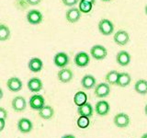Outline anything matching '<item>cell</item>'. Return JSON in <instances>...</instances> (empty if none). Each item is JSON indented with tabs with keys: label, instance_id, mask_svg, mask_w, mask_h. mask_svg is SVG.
Returning <instances> with one entry per match:
<instances>
[{
	"label": "cell",
	"instance_id": "obj_3",
	"mask_svg": "<svg viewBox=\"0 0 147 138\" xmlns=\"http://www.w3.org/2000/svg\"><path fill=\"white\" fill-rule=\"evenodd\" d=\"M69 62H70V58H69L68 54L63 52L57 53L53 57L54 64L60 68H64L66 66H68Z\"/></svg>",
	"mask_w": 147,
	"mask_h": 138
},
{
	"label": "cell",
	"instance_id": "obj_17",
	"mask_svg": "<svg viewBox=\"0 0 147 138\" xmlns=\"http://www.w3.org/2000/svg\"><path fill=\"white\" fill-rule=\"evenodd\" d=\"M94 110L92 105L88 102H86L85 104H83L77 108V113L79 116H86L90 118L93 115Z\"/></svg>",
	"mask_w": 147,
	"mask_h": 138
},
{
	"label": "cell",
	"instance_id": "obj_8",
	"mask_svg": "<svg viewBox=\"0 0 147 138\" xmlns=\"http://www.w3.org/2000/svg\"><path fill=\"white\" fill-rule=\"evenodd\" d=\"M95 96L98 98H106L110 93V87L108 83H100V84L95 86L94 90Z\"/></svg>",
	"mask_w": 147,
	"mask_h": 138
},
{
	"label": "cell",
	"instance_id": "obj_12",
	"mask_svg": "<svg viewBox=\"0 0 147 138\" xmlns=\"http://www.w3.org/2000/svg\"><path fill=\"white\" fill-rule=\"evenodd\" d=\"M131 54L126 51H121L116 55V61L121 66H127L131 63Z\"/></svg>",
	"mask_w": 147,
	"mask_h": 138
},
{
	"label": "cell",
	"instance_id": "obj_39",
	"mask_svg": "<svg viewBox=\"0 0 147 138\" xmlns=\"http://www.w3.org/2000/svg\"><path fill=\"white\" fill-rule=\"evenodd\" d=\"M145 13H146V15H147V6L145 7Z\"/></svg>",
	"mask_w": 147,
	"mask_h": 138
},
{
	"label": "cell",
	"instance_id": "obj_30",
	"mask_svg": "<svg viewBox=\"0 0 147 138\" xmlns=\"http://www.w3.org/2000/svg\"><path fill=\"white\" fill-rule=\"evenodd\" d=\"M7 117V112L4 108L0 107V120H5L6 121Z\"/></svg>",
	"mask_w": 147,
	"mask_h": 138
},
{
	"label": "cell",
	"instance_id": "obj_9",
	"mask_svg": "<svg viewBox=\"0 0 147 138\" xmlns=\"http://www.w3.org/2000/svg\"><path fill=\"white\" fill-rule=\"evenodd\" d=\"M74 61L78 67H86L90 62V57L86 52H79L76 54Z\"/></svg>",
	"mask_w": 147,
	"mask_h": 138
},
{
	"label": "cell",
	"instance_id": "obj_32",
	"mask_svg": "<svg viewBox=\"0 0 147 138\" xmlns=\"http://www.w3.org/2000/svg\"><path fill=\"white\" fill-rule=\"evenodd\" d=\"M5 126H6V121L5 120H0V132L4 130Z\"/></svg>",
	"mask_w": 147,
	"mask_h": 138
},
{
	"label": "cell",
	"instance_id": "obj_2",
	"mask_svg": "<svg viewBox=\"0 0 147 138\" xmlns=\"http://www.w3.org/2000/svg\"><path fill=\"white\" fill-rule=\"evenodd\" d=\"M98 30L101 34L105 36H109L113 32L114 30V25L109 20L103 18L98 23Z\"/></svg>",
	"mask_w": 147,
	"mask_h": 138
},
{
	"label": "cell",
	"instance_id": "obj_7",
	"mask_svg": "<svg viewBox=\"0 0 147 138\" xmlns=\"http://www.w3.org/2000/svg\"><path fill=\"white\" fill-rule=\"evenodd\" d=\"M113 122L115 123V125L119 128H125L130 124V117L126 113H118L115 115V117L113 119Z\"/></svg>",
	"mask_w": 147,
	"mask_h": 138
},
{
	"label": "cell",
	"instance_id": "obj_6",
	"mask_svg": "<svg viewBox=\"0 0 147 138\" xmlns=\"http://www.w3.org/2000/svg\"><path fill=\"white\" fill-rule=\"evenodd\" d=\"M11 107L15 112H21L23 110H25L27 107V101L24 99V97H22V96L15 97V98L12 99Z\"/></svg>",
	"mask_w": 147,
	"mask_h": 138
},
{
	"label": "cell",
	"instance_id": "obj_31",
	"mask_svg": "<svg viewBox=\"0 0 147 138\" xmlns=\"http://www.w3.org/2000/svg\"><path fill=\"white\" fill-rule=\"evenodd\" d=\"M41 0H26V2L29 4V5H31V6H35V5H38L40 3Z\"/></svg>",
	"mask_w": 147,
	"mask_h": 138
},
{
	"label": "cell",
	"instance_id": "obj_25",
	"mask_svg": "<svg viewBox=\"0 0 147 138\" xmlns=\"http://www.w3.org/2000/svg\"><path fill=\"white\" fill-rule=\"evenodd\" d=\"M119 73L117 71H110L106 75V81L108 82L109 85H116L118 81Z\"/></svg>",
	"mask_w": 147,
	"mask_h": 138
},
{
	"label": "cell",
	"instance_id": "obj_11",
	"mask_svg": "<svg viewBox=\"0 0 147 138\" xmlns=\"http://www.w3.org/2000/svg\"><path fill=\"white\" fill-rule=\"evenodd\" d=\"M113 39H114V41L118 45L122 46V45H126L129 43L130 37H129V34L127 31L123 30H119L115 33Z\"/></svg>",
	"mask_w": 147,
	"mask_h": 138
},
{
	"label": "cell",
	"instance_id": "obj_27",
	"mask_svg": "<svg viewBox=\"0 0 147 138\" xmlns=\"http://www.w3.org/2000/svg\"><path fill=\"white\" fill-rule=\"evenodd\" d=\"M92 7H93V5L91 3L80 0L79 7H78V9H79L81 13H89L92 10Z\"/></svg>",
	"mask_w": 147,
	"mask_h": 138
},
{
	"label": "cell",
	"instance_id": "obj_19",
	"mask_svg": "<svg viewBox=\"0 0 147 138\" xmlns=\"http://www.w3.org/2000/svg\"><path fill=\"white\" fill-rule=\"evenodd\" d=\"M28 66H29V69L33 73H38L40 71H41V69L43 67V63L42 61L38 58V57H33L30 60L29 64H28Z\"/></svg>",
	"mask_w": 147,
	"mask_h": 138
},
{
	"label": "cell",
	"instance_id": "obj_13",
	"mask_svg": "<svg viewBox=\"0 0 147 138\" xmlns=\"http://www.w3.org/2000/svg\"><path fill=\"white\" fill-rule=\"evenodd\" d=\"M65 18L68 22L76 23L80 20L81 12L77 7H71L69 8L65 13Z\"/></svg>",
	"mask_w": 147,
	"mask_h": 138
},
{
	"label": "cell",
	"instance_id": "obj_34",
	"mask_svg": "<svg viewBox=\"0 0 147 138\" xmlns=\"http://www.w3.org/2000/svg\"><path fill=\"white\" fill-rule=\"evenodd\" d=\"M83 1H86V2H89L92 5H94L96 3V0H83Z\"/></svg>",
	"mask_w": 147,
	"mask_h": 138
},
{
	"label": "cell",
	"instance_id": "obj_10",
	"mask_svg": "<svg viewBox=\"0 0 147 138\" xmlns=\"http://www.w3.org/2000/svg\"><path fill=\"white\" fill-rule=\"evenodd\" d=\"M18 129L22 133H29L33 129V124L30 119L21 118L18 122Z\"/></svg>",
	"mask_w": 147,
	"mask_h": 138
},
{
	"label": "cell",
	"instance_id": "obj_16",
	"mask_svg": "<svg viewBox=\"0 0 147 138\" xmlns=\"http://www.w3.org/2000/svg\"><path fill=\"white\" fill-rule=\"evenodd\" d=\"M7 89L12 92H18L22 89V81L16 76L9 78L7 82Z\"/></svg>",
	"mask_w": 147,
	"mask_h": 138
},
{
	"label": "cell",
	"instance_id": "obj_18",
	"mask_svg": "<svg viewBox=\"0 0 147 138\" xmlns=\"http://www.w3.org/2000/svg\"><path fill=\"white\" fill-rule=\"evenodd\" d=\"M58 79L63 83H68L73 79L74 74L69 68H62L61 70L58 72Z\"/></svg>",
	"mask_w": 147,
	"mask_h": 138
},
{
	"label": "cell",
	"instance_id": "obj_24",
	"mask_svg": "<svg viewBox=\"0 0 147 138\" xmlns=\"http://www.w3.org/2000/svg\"><path fill=\"white\" fill-rule=\"evenodd\" d=\"M134 89L137 93L141 95L147 94V81L145 79H140L136 81L134 85Z\"/></svg>",
	"mask_w": 147,
	"mask_h": 138
},
{
	"label": "cell",
	"instance_id": "obj_22",
	"mask_svg": "<svg viewBox=\"0 0 147 138\" xmlns=\"http://www.w3.org/2000/svg\"><path fill=\"white\" fill-rule=\"evenodd\" d=\"M53 114H54V110H53V107H51V106L44 105L43 107L39 110L40 117L44 120L52 119L53 117Z\"/></svg>",
	"mask_w": 147,
	"mask_h": 138
},
{
	"label": "cell",
	"instance_id": "obj_23",
	"mask_svg": "<svg viewBox=\"0 0 147 138\" xmlns=\"http://www.w3.org/2000/svg\"><path fill=\"white\" fill-rule=\"evenodd\" d=\"M87 102V95L85 93L84 91H78L74 96V103H75L77 107L85 104Z\"/></svg>",
	"mask_w": 147,
	"mask_h": 138
},
{
	"label": "cell",
	"instance_id": "obj_4",
	"mask_svg": "<svg viewBox=\"0 0 147 138\" xmlns=\"http://www.w3.org/2000/svg\"><path fill=\"white\" fill-rule=\"evenodd\" d=\"M42 14L37 9H31L27 14V21L31 25H38L42 21Z\"/></svg>",
	"mask_w": 147,
	"mask_h": 138
},
{
	"label": "cell",
	"instance_id": "obj_14",
	"mask_svg": "<svg viewBox=\"0 0 147 138\" xmlns=\"http://www.w3.org/2000/svg\"><path fill=\"white\" fill-rule=\"evenodd\" d=\"M109 104L108 101L106 100H100L98 102L96 103V107H95V110L98 115L99 116H105L109 112Z\"/></svg>",
	"mask_w": 147,
	"mask_h": 138
},
{
	"label": "cell",
	"instance_id": "obj_20",
	"mask_svg": "<svg viewBox=\"0 0 147 138\" xmlns=\"http://www.w3.org/2000/svg\"><path fill=\"white\" fill-rule=\"evenodd\" d=\"M96 78L92 75H86L83 76L81 80L82 87L86 89H92L96 86Z\"/></svg>",
	"mask_w": 147,
	"mask_h": 138
},
{
	"label": "cell",
	"instance_id": "obj_33",
	"mask_svg": "<svg viewBox=\"0 0 147 138\" xmlns=\"http://www.w3.org/2000/svg\"><path fill=\"white\" fill-rule=\"evenodd\" d=\"M61 138H76V136L73 135H65L62 136Z\"/></svg>",
	"mask_w": 147,
	"mask_h": 138
},
{
	"label": "cell",
	"instance_id": "obj_28",
	"mask_svg": "<svg viewBox=\"0 0 147 138\" xmlns=\"http://www.w3.org/2000/svg\"><path fill=\"white\" fill-rule=\"evenodd\" d=\"M76 123H77V126L79 128L86 129L89 126V123H90L89 118L86 116H79V118L77 119Z\"/></svg>",
	"mask_w": 147,
	"mask_h": 138
},
{
	"label": "cell",
	"instance_id": "obj_26",
	"mask_svg": "<svg viewBox=\"0 0 147 138\" xmlns=\"http://www.w3.org/2000/svg\"><path fill=\"white\" fill-rule=\"evenodd\" d=\"M9 38H10V30L7 26L0 24V41H7Z\"/></svg>",
	"mask_w": 147,
	"mask_h": 138
},
{
	"label": "cell",
	"instance_id": "obj_1",
	"mask_svg": "<svg viewBox=\"0 0 147 138\" xmlns=\"http://www.w3.org/2000/svg\"><path fill=\"white\" fill-rule=\"evenodd\" d=\"M90 54H91V56L96 60H103L107 56L108 51L104 46L100 44H96L91 47Z\"/></svg>",
	"mask_w": 147,
	"mask_h": 138
},
{
	"label": "cell",
	"instance_id": "obj_5",
	"mask_svg": "<svg viewBox=\"0 0 147 138\" xmlns=\"http://www.w3.org/2000/svg\"><path fill=\"white\" fill-rule=\"evenodd\" d=\"M29 104H30V107L32 110H40L45 105V100L42 96L37 94V95H33L30 97L29 100Z\"/></svg>",
	"mask_w": 147,
	"mask_h": 138
},
{
	"label": "cell",
	"instance_id": "obj_21",
	"mask_svg": "<svg viewBox=\"0 0 147 138\" xmlns=\"http://www.w3.org/2000/svg\"><path fill=\"white\" fill-rule=\"evenodd\" d=\"M131 76L129 75L128 73H119V76H118V81H117V86L121 87H125L131 84Z\"/></svg>",
	"mask_w": 147,
	"mask_h": 138
},
{
	"label": "cell",
	"instance_id": "obj_35",
	"mask_svg": "<svg viewBox=\"0 0 147 138\" xmlns=\"http://www.w3.org/2000/svg\"><path fill=\"white\" fill-rule=\"evenodd\" d=\"M3 96H4L3 90H2V89H1V87H0V99H1L3 98Z\"/></svg>",
	"mask_w": 147,
	"mask_h": 138
},
{
	"label": "cell",
	"instance_id": "obj_38",
	"mask_svg": "<svg viewBox=\"0 0 147 138\" xmlns=\"http://www.w3.org/2000/svg\"><path fill=\"white\" fill-rule=\"evenodd\" d=\"M102 1H104V2H109V1H111V0H102Z\"/></svg>",
	"mask_w": 147,
	"mask_h": 138
},
{
	"label": "cell",
	"instance_id": "obj_37",
	"mask_svg": "<svg viewBox=\"0 0 147 138\" xmlns=\"http://www.w3.org/2000/svg\"><path fill=\"white\" fill-rule=\"evenodd\" d=\"M141 138H147V133H144V135H142Z\"/></svg>",
	"mask_w": 147,
	"mask_h": 138
},
{
	"label": "cell",
	"instance_id": "obj_36",
	"mask_svg": "<svg viewBox=\"0 0 147 138\" xmlns=\"http://www.w3.org/2000/svg\"><path fill=\"white\" fill-rule=\"evenodd\" d=\"M144 113H145V115L147 116V104L145 105V107H144Z\"/></svg>",
	"mask_w": 147,
	"mask_h": 138
},
{
	"label": "cell",
	"instance_id": "obj_29",
	"mask_svg": "<svg viewBox=\"0 0 147 138\" xmlns=\"http://www.w3.org/2000/svg\"><path fill=\"white\" fill-rule=\"evenodd\" d=\"M63 4L66 7H74L78 3V0H62Z\"/></svg>",
	"mask_w": 147,
	"mask_h": 138
},
{
	"label": "cell",
	"instance_id": "obj_15",
	"mask_svg": "<svg viewBox=\"0 0 147 138\" xmlns=\"http://www.w3.org/2000/svg\"><path fill=\"white\" fill-rule=\"evenodd\" d=\"M42 82L39 77H32L28 81L27 87L31 92H39L42 89Z\"/></svg>",
	"mask_w": 147,
	"mask_h": 138
}]
</instances>
